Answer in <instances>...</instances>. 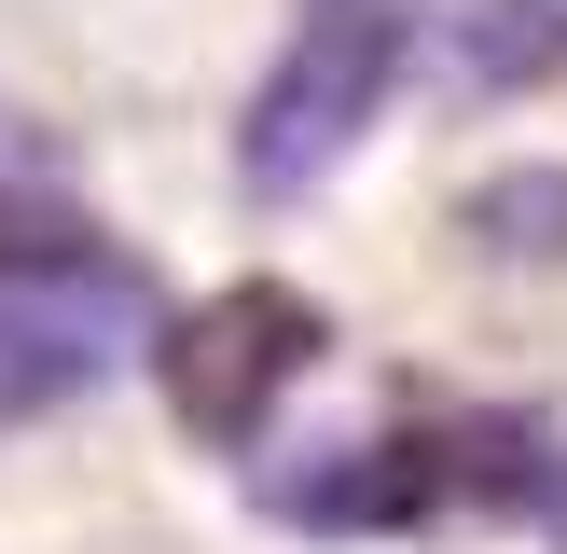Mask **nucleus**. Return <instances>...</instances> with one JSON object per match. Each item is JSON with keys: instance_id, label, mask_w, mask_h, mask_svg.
<instances>
[{"instance_id": "nucleus-1", "label": "nucleus", "mask_w": 567, "mask_h": 554, "mask_svg": "<svg viewBox=\"0 0 567 554\" xmlns=\"http://www.w3.org/2000/svg\"><path fill=\"white\" fill-rule=\"evenodd\" d=\"M402 55H415V0H305L291 42H277V70L249 83V111H236V181L264 194V208L319 194L332 166L374 138Z\"/></svg>"}, {"instance_id": "nucleus-4", "label": "nucleus", "mask_w": 567, "mask_h": 554, "mask_svg": "<svg viewBox=\"0 0 567 554\" xmlns=\"http://www.w3.org/2000/svg\"><path fill=\"white\" fill-rule=\"evenodd\" d=\"M277 526H319V541H360V526H430L457 513V485H443V416H402V430L374 443H332V458L277 471Z\"/></svg>"}, {"instance_id": "nucleus-2", "label": "nucleus", "mask_w": 567, "mask_h": 554, "mask_svg": "<svg viewBox=\"0 0 567 554\" xmlns=\"http://www.w3.org/2000/svg\"><path fill=\"white\" fill-rule=\"evenodd\" d=\"M319 347H332V319L291 277H221V291H194V319L153 332L166 416H181L194 443H221V458H249V443L277 430V402L319 375Z\"/></svg>"}, {"instance_id": "nucleus-5", "label": "nucleus", "mask_w": 567, "mask_h": 554, "mask_svg": "<svg viewBox=\"0 0 567 554\" xmlns=\"http://www.w3.org/2000/svg\"><path fill=\"white\" fill-rule=\"evenodd\" d=\"M567 70V0H443V83L457 98H526Z\"/></svg>"}, {"instance_id": "nucleus-3", "label": "nucleus", "mask_w": 567, "mask_h": 554, "mask_svg": "<svg viewBox=\"0 0 567 554\" xmlns=\"http://www.w3.org/2000/svg\"><path fill=\"white\" fill-rule=\"evenodd\" d=\"M153 347V291L111 249H55V264H0V430L111 388Z\"/></svg>"}, {"instance_id": "nucleus-7", "label": "nucleus", "mask_w": 567, "mask_h": 554, "mask_svg": "<svg viewBox=\"0 0 567 554\" xmlns=\"http://www.w3.org/2000/svg\"><path fill=\"white\" fill-rule=\"evenodd\" d=\"M0 166H55V153H42V125H28V111H0Z\"/></svg>"}, {"instance_id": "nucleus-6", "label": "nucleus", "mask_w": 567, "mask_h": 554, "mask_svg": "<svg viewBox=\"0 0 567 554\" xmlns=\"http://www.w3.org/2000/svg\"><path fill=\"white\" fill-rule=\"evenodd\" d=\"M471 249L567 264V166H498V181H471Z\"/></svg>"}]
</instances>
